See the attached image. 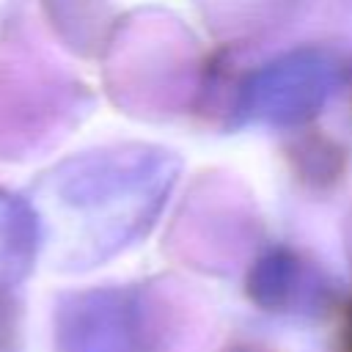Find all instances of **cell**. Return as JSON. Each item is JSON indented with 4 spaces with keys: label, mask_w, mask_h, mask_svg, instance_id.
I'll use <instances>...</instances> for the list:
<instances>
[{
    "label": "cell",
    "mask_w": 352,
    "mask_h": 352,
    "mask_svg": "<svg viewBox=\"0 0 352 352\" xmlns=\"http://www.w3.org/2000/svg\"><path fill=\"white\" fill-rule=\"evenodd\" d=\"M341 341H344V349L352 352V308H349V314H346V324H344V336H341Z\"/></svg>",
    "instance_id": "1"
}]
</instances>
